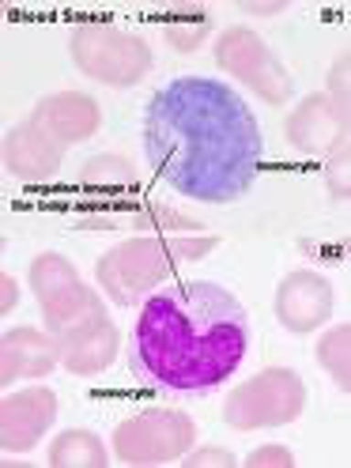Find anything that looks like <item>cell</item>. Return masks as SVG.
<instances>
[{
    "label": "cell",
    "mask_w": 351,
    "mask_h": 468,
    "mask_svg": "<svg viewBox=\"0 0 351 468\" xmlns=\"http://www.w3.org/2000/svg\"><path fill=\"white\" fill-rule=\"evenodd\" d=\"M0 295H5V299H0V310L12 314L16 303H19V283H16L12 276H5V280H0Z\"/></svg>",
    "instance_id": "d4e9b609"
},
{
    "label": "cell",
    "mask_w": 351,
    "mask_h": 468,
    "mask_svg": "<svg viewBox=\"0 0 351 468\" xmlns=\"http://www.w3.org/2000/svg\"><path fill=\"white\" fill-rule=\"evenodd\" d=\"M197 442V423L182 408H144L113 431V453L122 464L163 468L178 464Z\"/></svg>",
    "instance_id": "5b68a950"
},
{
    "label": "cell",
    "mask_w": 351,
    "mask_h": 468,
    "mask_svg": "<svg viewBox=\"0 0 351 468\" xmlns=\"http://www.w3.org/2000/svg\"><path fill=\"white\" fill-rule=\"evenodd\" d=\"M31 122H38L46 133H53L57 140L65 144H83L99 133V102L91 95H80V91H57V95H46L38 99Z\"/></svg>",
    "instance_id": "9a60e30c"
},
{
    "label": "cell",
    "mask_w": 351,
    "mask_h": 468,
    "mask_svg": "<svg viewBox=\"0 0 351 468\" xmlns=\"http://www.w3.org/2000/svg\"><path fill=\"white\" fill-rule=\"evenodd\" d=\"M325 182L333 186V197L336 200H347V152L325 159Z\"/></svg>",
    "instance_id": "603a6c76"
},
{
    "label": "cell",
    "mask_w": 351,
    "mask_h": 468,
    "mask_svg": "<svg viewBox=\"0 0 351 468\" xmlns=\"http://www.w3.org/2000/svg\"><path fill=\"white\" fill-rule=\"evenodd\" d=\"M57 393L46 386L23 389V393H8L0 404V442L8 453H27L31 446H38L46 431L57 420Z\"/></svg>",
    "instance_id": "8fae6325"
},
{
    "label": "cell",
    "mask_w": 351,
    "mask_h": 468,
    "mask_svg": "<svg viewBox=\"0 0 351 468\" xmlns=\"http://www.w3.org/2000/svg\"><path fill=\"white\" fill-rule=\"evenodd\" d=\"M65 159V144L38 122H23L5 136V166L19 182H49Z\"/></svg>",
    "instance_id": "4fadbf2b"
},
{
    "label": "cell",
    "mask_w": 351,
    "mask_h": 468,
    "mask_svg": "<svg viewBox=\"0 0 351 468\" xmlns=\"http://www.w3.org/2000/svg\"><path fill=\"white\" fill-rule=\"evenodd\" d=\"M53 468H106L110 464V450L102 446V438L95 431L83 427H69L49 442V457Z\"/></svg>",
    "instance_id": "2e32d148"
},
{
    "label": "cell",
    "mask_w": 351,
    "mask_h": 468,
    "mask_svg": "<svg viewBox=\"0 0 351 468\" xmlns=\"http://www.w3.org/2000/svg\"><path fill=\"white\" fill-rule=\"evenodd\" d=\"M306 408V382L291 367H269L242 382L223 404V420L234 431L287 427Z\"/></svg>",
    "instance_id": "8992f818"
},
{
    "label": "cell",
    "mask_w": 351,
    "mask_h": 468,
    "mask_svg": "<svg viewBox=\"0 0 351 468\" xmlns=\"http://www.w3.org/2000/svg\"><path fill=\"white\" fill-rule=\"evenodd\" d=\"M72 65L106 87H136L152 69V49L140 35L110 23H80L69 35Z\"/></svg>",
    "instance_id": "277c9868"
},
{
    "label": "cell",
    "mask_w": 351,
    "mask_h": 468,
    "mask_svg": "<svg viewBox=\"0 0 351 468\" xmlns=\"http://www.w3.org/2000/svg\"><path fill=\"white\" fill-rule=\"evenodd\" d=\"M136 178L140 174L125 155H95L80 170V182L87 189H133Z\"/></svg>",
    "instance_id": "e0dca14e"
},
{
    "label": "cell",
    "mask_w": 351,
    "mask_h": 468,
    "mask_svg": "<svg viewBox=\"0 0 351 468\" xmlns=\"http://www.w3.org/2000/svg\"><path fill=\"white\" fill-rule=\"evenodd\" d=\"M57 347H61V367L69 374H80V378H91V374H102L113 359H117V347H122V336H117V325L99 314V317H87L80 325L65 329L57 336Z\"/></svg>",
    "instance_id": "7c38bea8"
},
{
    "label": "cell",
    "mask_w": 351,
    "mask_h": 468,
    "mask_svg": "<svg viewBox=\"0 0 351 468\" xmlns=\"http://www.w3.org/2000/svg\"><path fill=\"white\" fill-rule=\"evenodd\" d=\"M246 464L250 468H295V457H291L283 446H261V450H253L250 457H246Z\"/></svg>",
    "instance_id": "7402d4cb"
},
{
    "label": "cell",
    "mask_w": 351,
    "mask_h": 468,
    "mask_svg": "<svg viewBox=\"0 0 351 468\" xmlns=\"http://www.w3.org/2000/svg\"><path fill=\"white\" fill-rule=\"evenodd\" d=\"M347 344H351V325H336L329 329L325 336L317 340V363L325 370L336 389H347L351 386V356H347Z\"/></svg>",
    "instance_id": "d6986e66"
},
{
    "label": "cell",
    "mask_w": 351,
    "mask_h": 468,
    "mask_svg": "<svg viewBox=\"0 0 351 468\" xmlns=\"http://www.w3.org/2000/svg\"><path fill=\"white\" fill-rule=\"evenodd\" d=\"M216 65L272 106H283L295 95L291 72L280 65V57L269 49V42L257 31H250V27H227L216 38Z\"/></svg>",
    "instance_id": "ba28073f"
},
{
    "label": "cell",
    "mask_w": 351,
    "mask_h": 468,
    "mask_svg": "<svg viewBox=\"0 0 351 468\" xmlns=\"http://www.w3.org/2000/svg\"><path fill=\"white\" fill-rule=\"evenodd\" d=\"M325 95H329L336 106L347 110V53L333 65V72H329V91H325Z\"/></svg>",
    "instance_id": "cb8c5ba5"
},
{
    "label": "cell",
    "mask_w": 351,
    "mask_h": 468,
    "mask_svg": "<svg viewBox=\"0 0 351 468\" xmlns=\"http://www.w3.org/2000/svg\"><path fill=\"white\" fill-rule=\"evenodd\" d=\"M31 291L42 306V321L53 336L80 325L87 317L106 314V303L87 287L76 272V265L61 253H38L31 265Z\"/></svg>",
    "instance_id": "52a82bcc"
},
{
    "label": "cell",
    "mask_w": 351,
    "mask_h": 468,
    "mask_svg": "<svg viewBox=\"0 0 351 468\" xmlns=\"http://www.w3.org/2000/svg\"><path fill=\"white\" fill-rule=\"evenodd\" d=\"M333 283L314 272V269H299L287 272L276 287V321L287 333H314L317 325H325L333 314Z\"/></svg>",
    "instance_id": "30bf717a"
},
{
    "label": "cell",
    "mask_w": 351,
    "mask_h": 468,
    "mask_svg": "<svg viewBox=\"0 0 351 468\" xmlns=\"http://www.w3.org/2000/svg\"><path fill=\"white\" fill-rule=\"evenodd\" d=\"M144 155L174 193L230 204L250 193L265 144L253 110L234 87L178 76L144 106Z\"/></svg>",
    "instance_id": "6da1fadb"
},
{
    "label": "cell",
    "mask_w": 351,
    "mask_h": 468,
    "mask_svg": "<svg viewBox=\"0 0 351 468\" xmlns=\"http://www.w3.org/2000/svg\"><path fill=\"white\" fill-rule=\"evenodd\" d=\"M246 351V306L212 280H178L140 303L129 367L152 389L204 397L239 374Z\"/></svg>",
    "instance_id": "7a4b0ae2"
},
{
    "label": "cell",
    "mask_w": 351,
    "mask_h": 468,
    "mask_svg": "<svg viewBox=\"0 0 351 468\" xmlns=\"http://www.w3.org/2000/svg\"><path fill=\"white\" fill-rule=\"evenodd\" d=\"M208 31H212V16L204 12V8H178V12H174V16L163 23L166 42H170L174 49H182V53L200 49V42L208 38Z\"/></svg>",
    "instance_id": "ac0fdd59"
},
{
    "label": "cell",
    "mask_w": 351,
    "mask_h": 468,
    "mask_svg": "<svg viewBox=\"0 0 351 468\" xmlns=\"http://www.w3.org/2000/svg\"><path fill=\"white\" fill-rule=\"evenodd\" d=\"M61 363V347L49 329L16 325L0 336V382L16 386L23 378H46Z\"/></svg>",
    "instance_id": "5bb4252c"
},
{
    "label": "cell",
    "mask_w": 351,
    "mask_h": 468,
    "mask_svg": "<svg viewBox=\"0 0 351 468\" xmlns=\"http://www.w3.org/2000/svg\"><path fill=\"white\" fill-rule=\"evenodd\" d=\"M287 140L310 159H333L347 152V110L336 106L325 91L306 95L299 110L287 117Z\"/></svg>",
    "instance_id": "9c48e42d"
},
{
    "label": "cell",
    "mask_w": 351,
    "mask_h": 468,
    "mask_svg": "<svg viewBox=\"0 0 351 468\" xmlns=\"http://www.w3.org/2000/svg\"><path fill=\"white\" fill-rule=\"evenodd\" d=\"M140 234H174V230H200V223L193 216H182L166 208V204H144L140 212H129V223Z\"/></svg>",
    "instance_id": "ffe728a7"
},
{
    "label": "cell",
    "mask_w": 351,
    "mask_h": 468,
    "mask_svg": "<svg viewBox=\"0 0 351 468\" xmlns=\"http://www.w3.org/2000/svg\"><path fill=\"white\" fill-rule=\"evenodd\" d=\"M186 468H234L239 464V457L227 453V450H193L182 457Z\"/></svg>",
    "instance_id": "44dd1931"
},
{
    "label": "cell",
    "mask_w": 351,
    "mask_h": 468,
    "mask_svg": "<svg viewBox=\"0 0 351 468\" xmlns=\"http://www.w3.org/2000/svg\"><path fill=\"white\" fill-rule=\"evenodd\" d=\"M219 246L216 234H140L125 239L99 257L95 280L102 295L117 306H140L189 261L208 257Z\"/></svg>",
    "instance_id": "3957f363"
}]
</instances>
